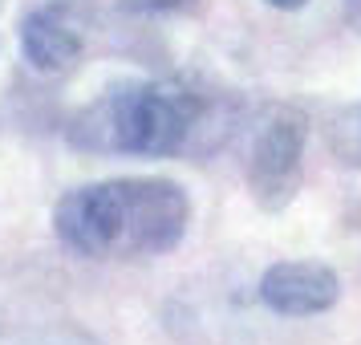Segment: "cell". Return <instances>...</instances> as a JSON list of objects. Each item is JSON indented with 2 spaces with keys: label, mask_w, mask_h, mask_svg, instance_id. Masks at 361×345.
<instances>
[{
  "label": "cell",
  "mask_w": 361,
  "mask_h": 345,
  "mask_svg": "<svg viewBox=\"0 0 361 345\" xmlns=\"http://www.w3.org/2000/svg\"><path fill=\"white\" fill-rule=\"evenodd\" d=\"M191 199L171 179H106L73 187L53 207L57 240L85 260H142L179 248Z\"/></svg>",
  "instance_id": "cell-1"
},
{
  "label": "cell",
  "mask_w": 361,
  "mask_h": 345,
  "mask_svg": "<svg viewBox=\"0 0 361 345\" xmlns=\"http://www.w3.org/2000/svg\"><path fill=\"white\" fill-rule=\"evenodd\" d=\"M212 102L179 78L114 85L69 118V147L85 155H130V159H175L195 147Z\"/></svg>",
  "instance_id": "cell-2"
},
{
  "label": "cell",
  "mask_w": 361,
  "mask_h": 345,
  "mask_svg": "<svg viewBox=\"0 0 361 345\" xmlns=\"http://www.w3.org/2000/svg\"><path fill=\"white\" fill-rule=\"evenodd\" d=\"M305 143H309V122L300 110L280 106L264 118L247 155V191L264 212H284L296 199L305 171Z\"/></svg>",
  "instance_id": "cell-3"
},
{
  "label": "cell",
  "mask_w": 361,
  "mask_h": 345,
  "mask_svg": "<svg viewBox=\"0 0 361 345\" xmlns=\"http://www.w3.org/2000/svg\"><path fill=\"white\" fill-rule=\"evenodd\" d=\"M20 57L45 78H66L69 69L82 66L85 20L78 13V4L49 0V4L29 8L20 20Z\"/></svg>",
  "instance_id": "cell-4"
},
{
  "label": "cell",
  "mask_w": 361,
  "mask_h": 345,
  "mask_svg": "<svg viewBox=\"0 0 361 345\" xmlns=\"http://www.w3.org/2000/svg\"><path fill=\"white\" fill-rule=\"evenodd\" d=\"M260 301L280 317H317L341 301V280L329 264L280 260L260 277Z\"/></svg>",
  "instance_id": "cell-5"
},
{
  "label": "cell",
  "mask_w": 361,
  "mask_h": 345,
  "mask_svg": "<svg viewBox=\"0 0 361 345\" xmlns=\"http://www.w3.org/2000/svg\"><path fill=\"white\" fill-rule=\"evenodd\" d=\"M20 345H102L94 333H85L78 325H49V329H37L29 333Z\"/></svg>",
  "instance_id": "cell-6"
},
{
  "label": "cell",
  "mask_w": 361,
  "mask_h": 345,
  "mask_svg": "<svg viewBox=\"0 0 361 345\" xmlns=\"http://www.w3.org/2000/svg\"><path fill=\"white\" fill-rule=\"evenodd\" d=\"M118 8L130 17H171V13L195 8V0H118Z\"/></svg>",
  "instance_id": "cell-7"
},
{
  "label": "cell",
  "mask_w": 361,
  "mask_h": 345,
  "mask_svg": "<svg viewBox=\"0 0 361 345\" xmlns=\"http://www.w3.org/2000/svg\"><path fill=\"white\" fill-rule=\"evenodd\" d=\"M345 20L353 29H361V0H345Z\"/></svg>",
  "instance_id": "cell-8"
},
{
  "label": "cell",
  "mask_w": 361,
  "mask_h": 345,
  "mask_svg": "<svg viewBox=\"0 0 361 345\" xmlns=\"http://www.w3.org/2000/svg\"><path fill=\"white\" fill-rule=\"evenodd\" d=\"M272 8H280V13H296V8H305L309 0H268Z\"/></svg>",
  "instance_id": "cell-9"
}]
</instances>
